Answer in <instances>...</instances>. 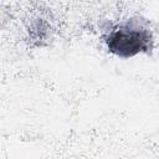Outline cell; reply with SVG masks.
Listing matches in <instances>:
<instances>
[{
    "mask_svg": "<svg viewBox=\"0 0 159 159\" xmlns=\"http://www.w3.org/2000/svg\"><path fill=\"white\" fill-rule=\"evenodd\" d=\"M152 34L144 27L128 24L113 29L106 37L108 50L116 56L129 58L152 48Z\"/></svg>",
    "mask_w": 159,
    "mask_h": 159,
    "instance_id": "obj_1",
    "label": "cell"
}]
</instances>
